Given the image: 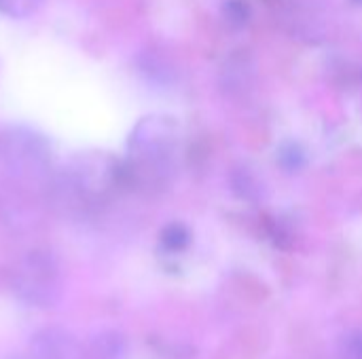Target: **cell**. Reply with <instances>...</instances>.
<instances>
[{
	"mask_svg": "<svg viewBox=\"0 0 362 359\" xmlns=\"http://www.w3.org/2000/svg\"><path fill=\"white\" fill-rule=\"evenodd\" d=\"M231 186H233V193L242 199L255 201L261 197V184L257 182V178L248 169H238L231 176Z\"/></svg>",
	"mask_w": 362,
	"mask_h": 359,
	"instance_id": "cell-6",
	"label": "cell"
},
{
	"mask_svg": "<svg viewBox=\"0 0 362 359\" xmlns=\"http://www.w3.org/2000/svg\"><path fill=\"white\" fill-rule=\"evenodd\" d=\"M159 241H161L163 250H168V252H182V250H187L189 243H191V233H189V229H187L185 224L172 222V224H168V226L161 231Z\"/></svg>",
	"mask_w": 362,
	"mask_h": 359,
	"instance_id": "cell-5",
	"label": "cell"
},
{
	"mask_svg": "<svg viewBox=\"0 0 362 359\" xmlns=\"http://www.w3.org/2000/svg\"><path fill=\"white\" fill-rule=\"evenodd\" d=\"M352 2H354V4H362V0H352Z\"/></svg>",
	"mask_w": 362,
	"mask_h": 359,
	"instance_id": "cell-11",
	"label": "cell"
},
{
	"mask_svg": "<svg viewBox=\"0 0 362 359\" xmlns=\"http://www.w3.org/2000/svg\"><path fill=\"white\" fill-rule=\"evenodd\" d=\"M223 15H225L227 23H231L233 28H242L250 19V8H248L246 0H225Z\"/></svg>",
	"mask_w": 362,
	"mask_h": 359,
	"instance_id": "cell-8",
	"label": "cell"
},
{
	"mask_svg": "<svg viewBox=\"0 0 362 359\" xmlns=\"http://www.w3.org/2000/svg\"><path fill=\"white\" fill-rule=\"evenodd\" d=\"M278 163L288 171V174H295L299 171L303 165H305V152L299 144L295 142H288V144H282L280 150H278Z\"/></svg>",
	"mask_w": 362,
	"mask_h": 359,
	"instance_id": "cell-7",
	"label": "cell"
},
{
	"mask_svg": "<svg viewBox=\"0 0 362 359\" xmlns=\"http://www.w3.org/2000/svg\"><path fill=\"white\" fill-rule=\"evenodd\" d=\"M176 138H178L176 121L170 116L153 114L136 125L129 138V148L142 161L157 163L172 152V148L176 146Z\"/></svg>",
	"mask_w": 362,
	"mask_h": 359,
	"instance_id": "cell-2",
	"label": "cell"
},
{
	"mask_svg": "<svg viewBox=\"0 0 362 359\" xmlns=\"http://www.w3.org/2000/svg\"><path fill=\"white\" fill-rule=\"evenodd\" d=\"M341 351L346 359H362V330H354L348 336H344Z\"/></svg>",
	"mask_w": 362,
	"mask_h": 359,
	"instance_id": "cell-10",
	"label": "cell"
},
{
	"mask_svg": "<svg viewBox=\"0 0 362 359\" xmlns=\"http://www.w3.org/2000/svg\"><path fill=\"white\" fill-rule=\"evenodd\" d=\"M11 288L17 300L30 307L36 309L53 307L62 296L57 264L49 254H40V252L28 254L13 271Z\"/></svg>",
	"mask_w": 362,
	"mask_h": 359,
	"instance_id": "cell-1",
	"label": "cell"
},
{
	"mask_svg": "<svg viewBox=\"0 0 362 359\" xmlns=\"http://www.w3.org/2000/svg\"><path fill=\"white\" fill-rule=\"evenodd\" d=\"M34 359H87L83 345L62 328H45L30 341Z\"/></svg>",
	"mask_w": 362,
	"mask_h": 359,
	"instance_id": "cell-3",
	"label": "cell"
},
{
	"mask_svg": "<svg viewBox=\"0 0 362 359\" xmlns=\"http://www.w3.org/2000/svg\"><path fill=\"white\" fill-rule=\"evenodd\" d=\"M42 0H0V11L11 17H30Z\"/></svg>",
	"mask_w": 362,
	"mask_h": 359,
	"instance_id": "cell-9",
	"label": "cell"
},
{
	"mask_svg": "<svg viewBox=\"0 0 362 359\" xmlns=\"http://www.w3.org/2000/svg\"><path fill=\"white\" fill-rule=\"evenodd\" d=\"M87 353L93 359H121L125 353V341L115 330H102L91 339Z\"/></svg>",
	"mask_w": 362,
	"mask_h": 359,
	"instance_id": "cell-4",
	"label": "cell"
}]
</instances>
